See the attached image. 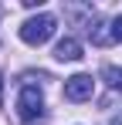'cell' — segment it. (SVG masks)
I'll return each mask as SVG.
<instances>
[{"label":"cell","mask_w":122,"mask_h":125,"mask_svg":"<svg viewBox=\"0 0 122 125\" xmlns=\"http://www.w3.org/2000/svg\"><path fill=\"white\" fill-rule=\"evenodd\" d=\"M17 115L24 125H37L44 118V95H41V88L34 84H24L17 95Z\"/></svg>","instance_id":"cell-1"},{"label":"cell","mask_w":122,"mask_h":125,"mask_svg":"<svg viewBox=\"0 0 122 125\" xmlns=\"http://www.w3.org/2000/svg\"><path fill=\"white\" fill-rule=\"evenodd\" d=\"M112 41H115V44H122V14L112 21Z\"/></svg>","instance_id":"cell-6"},{"label":"cell","mask_w":122,"mask_h":125,"mask_svg":"<svg viewBox=\"0 0 122 125\" xmlns=\"http://www.w3.org/2000/svg\"><path fill=\"white\" fill-rule=\"evenodd\" d=\"M54 58H58V61H78L81 58V44L75 41V37H61V41L54 44Z\"/></svg>","instance_id":"cell-4"},{"label":"cell","mask_w":122,"mask_h":125,"mask_svg":"<svg viewBox=\"0 0 122 125\" xmlns=\"http://www.w3.org/2000/svg\"><path fill=\"white\" fill-rule=\"evenodd\" d=\"M102 78L109 81V88H115V91H122V68H112V64H109V68L102 71Z\"/></svg>","instance_id":"cell-5"},{"label":"cell","mask_w":122,"mask_h":125,"mask_svg":"<svg viewBox=\"0 0 122 125\" xmlns=\"http://www.w3.org/2000/svg\"><path fill=\"white\" fill-rule=\"evenodd\" d=\"M92 95H95L92 74H71V78L64 81V98H68V102H88Z\"/></svg>","instance_id":"cell-3"},{"label":"cell","mask_w":122,"mask_h":125,"mask_svg":"<svg viewBox=\"0 0 122 125\" xmlns=\"http://www.w3.org/2000/svg\"><path fill=\"white\" fill-rule=\"evenodd\" d=\"M54 27H58V21H54L51 14H37V17H31V21H24V24H20V41H24V44H31V47H37V44L51 41Z\"/></svg>","instance_id":"cell-2"},{"label":"cell","mask_w":122,"mask_h":125,"mask_svg":"<svg viewBox=\"0 0 122 125\" xmlns=\"http://www.w3.org/2000/svg\"><path fill=\"white\" fill-rule=\"evenodd\" d=\"M0 105H3V81H0Z\"/></svg>","instance_id":"cell-7"}]
</instances>
